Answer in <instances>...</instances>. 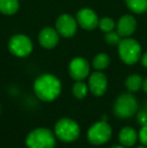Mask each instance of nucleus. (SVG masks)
<instances>
[{"label": "nucleus", "instance_id": "f257e3e1", "mask_svg": "<svg viewBox=\"0 0 147 148\" xmlns=\"http://www.w3.org/2000/svg\"><path fill=\"white\" fill-rule=\"evenodd\" d=\"M34 91L39 100L43 102H51L61 94L62 84L53 75L43 74L37 77L34 81Z\"/></svg>", "mask_w": 147, "mask_h": 148}, {"label": "nucleus", "instance_id": "f03ea898", "mask_svg": "<svg viewBox=\"0 0 147 148\" xmlns=\"http://www.w3.org/2000/svg\"><path fill=\"white\" fill-rule=\"evenodd\" d=\"M27 148H55V134L47 128H36L25 138Z\"/></svg>", "mask_w": 147, "mask_h": 148}, {"label": "nucleus", "instance_id": "7ed1b4c3", "mask_svg": "<svg viewBox=\"0 0 147 148\" xmlns=\"http://www.w3.org/2000/svg\"><path fill=\"white\" fill-rule=\"evenodd\" d=\"M55 134L63 142H74L80 137L81 129L79 124L71 118H62L55 125Z\"/></svg>", "mask_w": 147, "mask_h": 148}, {"label": "nucleus", "instance_id": "20e7f679", "mask_svg": "<svg viewBox=\"0 0 147 148\" xmlns=\"http://www.w3.org/2000/svg\"><path fill=\"white\" fill-rule=\"evenodd\" d=\"M118 53L122 62L131 66L136 64L141 58V47L135 39L124 37L118 45Z\"/></svg>", "mask_w": 147, "mask_h": 148}, {"label": "nucleus", "instance_id": "39448f33", "mask_svg": "<svg viewBox=\"0 0 147 148\" xmlns=\"http://www.w3.org/2000/svg\"><path fill=\"white\" fill-rule=\"evenodd\" d=\"M114 114L120 119L130 118L137 112L138 103L131 94H122L116 99L114 104Z\"/></svg>", "mask_w": 147, "mask_h": 148}, {"label": "nucleus", "instance_id": "423d86ee", "mask_svg": "<svg viewBox=\"0 0 147 148\" xmlns=\"http://www.w3.org/2000/svg\"><path fill=\"white\" fill-rule=\"evenodd\" d=\"M112 136V128L106 122L102 120L93 124L87 133V138L91 144L102 145L110 140Z\"/></svg>", "mask_w": 147, "mask_h": 148}, {"label": "nucleus", "instance_id": "0eeeda50", "mask_svg": "<svg viewBox=\"0 0 147 148\" xmlns=\"http://www.w3.org/2000/svg\"><path fill=\"white\" fill-rule=\"evenodd\" d=\"M9 51L13 56L18 58H25L29 56L34 49L31 40L29 37L23 34H16L10 38L8 42Z\"/></svg>", "mask_w": 147, "mask_h": 148}, {"label": "nucleus", "instance_id": "6e6552de", "mask_svg": "<svg viewBox=\"0 0 147 148\" xmlns=\"http://www.w3.org/2000/svg\"><path fill=\"white\" fill-rule=\"evenodd\" d=\"M78 21L70 14H62L55 21V29L64 37H72L78 29Z\"/></svg>", "mask_w": 147, "mask_h": 148}, {"label": "nucleus", "instance_id": "1a4fd4ad", "mask_svg": "<svg viewBox=\"0 0 147 148\" xmlns=\"http://www.w3.org/2000/svg\"><path fill=\"white\" fill-rule=\"evenodd\" d=\"M89 73L90 64L86 59L78 57L71 60L69 64V74L74 80L83 81L89 76Z\"/></svg>", "mask_w": 147, "mask_h": 148}, {"label": "nucleus", "instance_id": "9d476101", "mask_svg": "<svg viewBox=\"0 0 147 148\" xmlns=\"http://www.w3.org/2000/svg\"><path fill=\"white\" fill-rule=\"evenodd\" d=\"M76 19L79 25L87 30L95 29L99 23L98 15L94 10L90 9V8H82L77 13Z\"/></svg>", "mask_w": 147, "mask_h": 148}, {"label": "nucleus", "instance_id": "9b49d317", "mask_svg": "<svg viewBox=\"0 0 147 148\" xmlns=\"http://www.w3.org/2000/svg\"><path fill=\"white\" fill-rule=\"evenodd\" d=\"M108 88L107 77L101 72H95L89 78V90L96 97L103 96Z\"/></svg>", "mask_w": 147, "mask_h": 148}, {"label": "nucleus", "instance_id": "f8f14e48", "mask_svg": "<svg viewBox=\"0 0 147 148\" xmlns=\"http://www.w3.org/2000/svg\"><path fill=\"white\" fill-rule=\"evenodd\" d=\"M38 41L42 47L51 49L57 47L59 41V34L57 29L51 27H45L39 32Z\"/></svg>", "mask_w": 147, "mask_h": 148}, {"label": "nucleus", "instance_id": "ddd939ff", "mask_svg": "<svg viewBox=\"0 0 147 148\" xmlns=\"http://www.w3.org/2000/svg\"><path fill=\"white\" fill-rule=\"evenodd\" d=\"M137 26L136 19L132 15H123L117 23V32L121 37H129L134 33Z\"/></svg>", "mask_w": 147, "mask_h": 148}, {"label": "nucleus", "instance_id": "4468645a", "mask_svg": "<svg viewBox=\"0 0 147 148\" xmlns=\"http://www.w3.org/2000/svg\"><path fill=\"white\" fill-rule=\"evenodd\" d=\"M138 134L131 127H124L119 132V141L125 147H131L136 143Z\"/></svg>", "mask_w": 147, "mask_h": 148}, {"label": "nucleus", "instance_id": "2eb2a0df", "mask_svg": "<svg viewBox=\"0 0 147 148\" xmlns=\"http://www.w3.org/2000/svg\"><path fill=\"white\" fill-rule=\"evenodd\" d=\"M19 8L18 0H0V12L6 15L16 13Z\"/></svg>", "mask_w": 147, "mask_h": 148}, {"label": "nucleus", "instance_id": "dca6fc26", "mask_svg": "<svg viewBox=\"0 0 147 148\" xmlns=\"http://www.w3.org/2000/svg\"><path fill=\"white\" fill-rule=\"evenodd\" d=\"M126 5L134 13H144L147 11V0H125Z\"/></svg>", "mask_w": 147, "mask_h": 148}, {"label": "nucleus", "instance_id": "f3484780", "mask_svg": "<svg viewBox=\"0 0 147 148\" xmlns=\"http://www.w3.org/2000/svg\"><path fill=\"white\" fill-rule=\"evenodd\" d=\"M143 80L138 75H131L126 79L125 86L130 92H137L140 88H142Z\"/></svg>", "mask_w": 147, "mask_h": 148}, {"label": "nucleus", "instance_id": "a211bd4d", "mask_svg": "<svg viewBox=\"0 0 147 148\" xmlns=\"http://www.w3.org/2000/svg\"><path fill=\"white\" fill-rule=\"evenodd\" d=\"M110 64V58L106 53H99L93 60V66L98 71L105 70Z\"/></svg>", "mask_w": 147, "mask_h": 148}, {"label": "nucleus", "instance_id": "6ab92c4d", "mask_svg": "<svg viewBox=\"0 0 147 148\" xmlns=\"http://www.w3.org/2000/svg\"><path fill=\"white\" fill-rule=\"evenodd\" d=\"M89 86L82 81H77L73 86V95L77 99H84L88 94Z\"/></svg>", "mask_w": 147, "mask_h": 148}, {"label": "nucleus", "instance_id": "aec40b11", "mask_svg": "<svg viewBox=\"0 0 147 148\" xmlns=\"http://www.w3.org/2000/svg\"><path fill=\"white\" fill-rule=\"evenodd\" d=\"M98 26L100 27V29L102 31H105V32H109V31H112L115 27V22L109 17H104L102 19L99 20Z\"/></svg>", "mask_w": 147, "mask_h": 148}, {"label": "nucleus", "instance_id": "412c9836", "mask_svg": "<svg viewBox=\"0 0 147 148\" xmlns=\"http://www.w3.org/2000/svg\"><path fill=\"white\" fill-rule=\"evenodd\" d=\"M105 39H106L107 43L111 45H119L120 40H121V36L120 34L117 32V31H109V32H106L105 34Z\"/></svg>", "mask_w": 147, "mask_h": 148}, {"label": "nucleus", "instance_id": "4be33fe9", "mask_svg": "<svg viewBox=\"0 0 147 148\" xmlns=\"http://www.w3.org/2000/svg\"><path fill=\"white\" fill-rule=\"evenodd\" d=\"M140 139V142L144 145V146L147 147V124H144L142 126V128L140 129V132L138 134Z\"/></svg>", "mask_w": 147, "mask_h": 148}, {"label": "nucleus", "instance_id": "5701e85b", "mask_svg": "<svg viewBox=\"0 0 147 148\" xmlns=\"http://www.w3.org/2000/svg\"><path fill=\"white\" fill-rule=\"evenodd\" d=\"M141 64H142V66H143L147 68V53H145L141 57Z\"/></svg>", "mask_w": 147, "mask_h": 148}, {"label": "nucleus", "instance_id": "b1692460", "mask_svg": "<svg viewBox=\"0 0 147 148\" xmlns=\"http://www.w3.org/2000/svg\"><path fill=\"white\" fill-rule=\"evenodd\" d=\"M142 89H143V91L147 93V79L143 81V83H142Z\"/></svg>", "mask_w": 147, "mask_h": 148}, {"label": "nucleus", "instance_id": "393cba45", "mask_svg": "<svg viewBox=\"0 0 147 148\" xmlns=\"http://www.w3.org/2000/svg\"><path fill=\"white\" fill-rule=\"evenodd\" d=\"M110 148H126L125 146H123V145H121V146H112Z\"/></svg>", "mask_w": 147, "mask_h": 148}, {"label": "nucleus", "instance_id": "a878e982", "mask_svg": "<svg viewBox=\"0 0 147 148\" xmlns=\"http://www.w3.org/2000/svg\"><path fill=\"white\" fill-rule=\"evenodd\" d=\"M137 148H147L146 146H139V147H137Z\"/></svg>", "mask_w": 147, "mask_h": 148}, {"label": "nucleus", "instance_id": "bb28decb", "mask_svg": "<svg viewBox=\"0 0 147 148\" xmlns=\"http://www.w3.org/2000/svg\"><path fill=\"white\" fill-rule=\"evenodd\" d=\"M0 111H1V107H0Z\"/></svg>", "mask_w": 147, "mask_h": 148}]
</instances>
